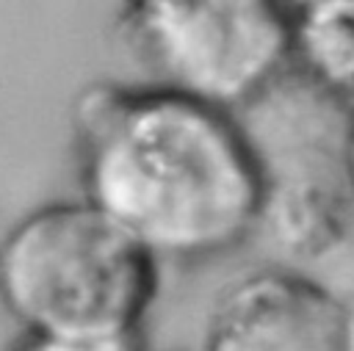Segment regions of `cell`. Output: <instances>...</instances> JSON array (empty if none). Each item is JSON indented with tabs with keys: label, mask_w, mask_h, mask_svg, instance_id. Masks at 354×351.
I'll return each mask as SVG.
<instances>
[{
	"label": "cell",
	"mask_w": 354,
	"mask_h": 351,
	"mask_svg": "<svg viewBox=\"0 0 354 351\" xmlns=\"http://www.w3.org/2000/svg\"><path fill=\"white\" fill-rule=\"evenodd\" d=\"M83 196L158 260H205L257 232L266 163L232 111L155 83L72 99Z\"/></svg>",
	"instance_id": "cell-1"
},
{
	"label": "cell",
	"mask_w": 354,
	"mask_h": 351,
	"mask_svg": "<svg viewBox=\"0 0 354 351\" xmlns=\"http://www.w3.org/2000/svg\"><path fill=\"white\" fill-rule=\"evenodd\" d=\"M160 260L86 196L47 202L0 238V304L30 348L144 345Z\"/></svg>",
	"instance_id": "cell-2"
},
{
	"label": "cell",
	"mask_w": 354,
	"mask_h": 351,
	"mask_svg": "<svg viewBox=\"0 0 354 351\" xmlns=\"http://www.w3.org/2000/svg\"><path fill=\"white\" fill-rule=\"evenodd\" d=\"M113 39L147 80L235 111L290 64L288 0H119Z\"/></svg>",
	"instance_id": "cell-3"
},
{
	"label": "cell",
	"mask_w": 354,
	"mask_h": 351,
	"mask_svg": "<svg viewBox=\"0 0 354 351\" xmlns=\"http://www.w3.org/2000/svg\"><path fill=\"white\" fill-rule=\"evenodd\" d=\"M343 301L315 279L266 268L224 285L205 318L210 351H337Z\"/></svg>",
	"instance_id": "cell-4"
},
{
	"label": "cell",
	"mask_w": 354,
	"mask_h": 351,
	"mask_svg": "<svg viewBox=\"0 0 354 351\" xmlns=\"http://www.w3.org/2000/svg\"><path fill=\"white\" fill-rule=\"evenodd\" d=\"M351 193L326 171L301 166L271 174L257 213V229L290 260H321L348 238Z\"/></svg>",
	"instance_id": "cell-5"
},
{
	"label": "cell",
	"mask_w": 354,
	"mask_h": 351,
	"mask_svg": "<svg viewBox=\"0 0 354 351\" xmlns=\"http://www.w3.org/2000/svg\"><path fill=\"white\" fill-rule=\"evenodd\" d=\"M290 61L310 88L354 108V0H304L293 6Z\"/></svg>",
	"instance_id": "cell-6"
},
{
	"label": "cell",
	"mask_w": 354,
	"mask_h": 351,
	"mask_svg": "<svg viewBox=\"0 0 354 351\" xmlns=\"http://www.w3.org/2000/svg\"><path fill=\"white\" fill-rule=\"evenodd\" d=\"M340 169H343V182L354 202V108L346 111V127L340 141Z\"/></svg>",
	"instance_id": "cell-7"
},
{
	"label": "cell",
	"mask_w": 354,
	"mask_h": 351,
	"mask_svg": "<svg viewBox=\"0 0 354 351\" xmlns=\"http://www.w3.org/2000/svg\"><path fill=\"white\" fill-rule=\"evenodd\" d=\"M337 351H354V301H343L340 315V345Z\"/></svg>",
	"instance_id": "cell-8"
},
{
	"label": "cell",
	"mask_w": 354,
	"mask_h": 351,
	"mask_svg": "<svg viewBox=\"0 0 354 351\" xmlns=\"http://www.w3.org/2000/svg\"><path fill=\"white\" fill-rule=\"evenodd\" d=\"M288 3H290V6H299V3H304V0H288Z\"/></svg>",
	"instance_id": "cell-9"
}]
</instances>
